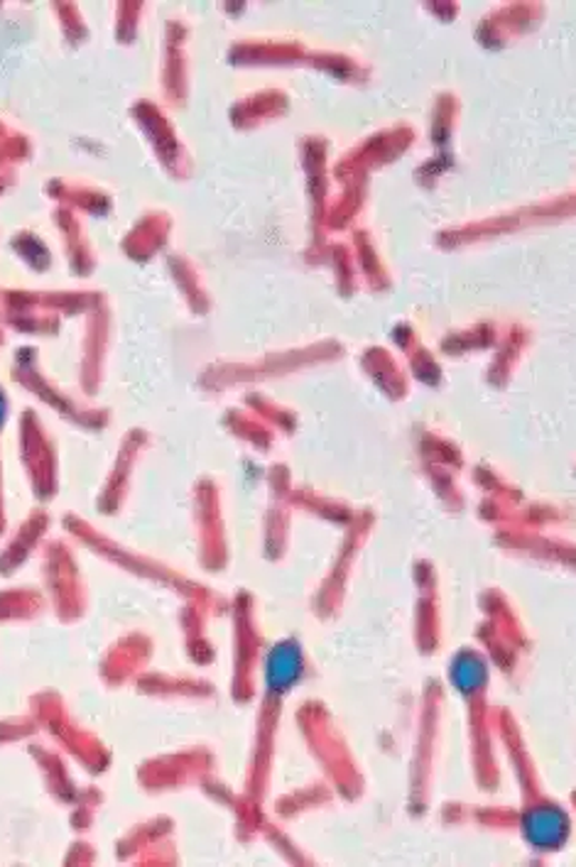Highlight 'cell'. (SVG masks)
Returning <instances> with one entry per match:
<instances>
[{
	"instance_id": "cell-2",
	"label": "cell",
	"mask_w": 576,
	"mask_h": 867,
	"mask_svg": "<svg viewBox=\"0 0 576 867\" xmlns=\"http://www.w3.org/2000/svg\"><path fill=\"white\" fill-rule=\"evenodd\" d=\"M525 836L537 848H559L569 836V818L557 806H539L525 818Z\"/></svg>"
},
{
	"instance_id": "cell-1",
	"label": "cell",
	"mask_w": 576,
	"mask_h": 867,
	"mask_svg": "<svg viewBox=\"0 0 576 867\" xmlns=\"http://www.w3.org/2000/svg\"><path fill=\"white\" fill-rule=\"evenodd\" d=\"M302 674H305V659H302V649H299L297 642L287 640L270 649L266 659V681L272 694L290 691L292 686H297L299 679H302Z\"/></svg>"
},
{
	"instance_id": "cell-3",
	"label": "cell",
	"mask_w": 576,
	"mask_h": 867,
	"mask_svg": "<svg viewBox=\"0 0 576 867\" xmlns=\"http://www.w3.org/2000/svg\"><path fill=\"white\" fill-rule=\"evenodd\" d=\"M449 679L461 694H474L481 689L488 679L486 661L476 652H461L456 655L449 667Z\"/></svg>"
},
{
	"instance_id": "cell-4",
	"label": "cell",
	"mask_w": 576,
	"mask_h": 867,
	"mask_svg": "<svg viewBox=\"0 0 576 867\" xmlns=\"http://www.w3.org/2000/svg\"><path fill=\"white\" fill-rule=\"evenodd\" d=\"M6 417V400H3V392H0V421H3Z\"/></svg>"
}]
</instances>
